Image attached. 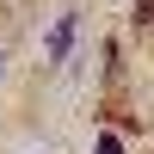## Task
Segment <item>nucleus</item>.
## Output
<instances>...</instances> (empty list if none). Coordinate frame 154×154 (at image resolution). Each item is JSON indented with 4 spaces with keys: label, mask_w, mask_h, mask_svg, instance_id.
<instances>
[{
    "label": "nucleus",
    "mask_w": 154,
    "mask_h": 154,
    "mask_svg": "<svg viewBox=\"0 0 154 154\" xmlns=\"http://www.w3.org/2000/svg\"><path fill=\"white\" fill-rule=\"evenodd\" d=\"M136 25H154V0H136Z\"/></svg>",
    "instance_id": "f257e3e1"
}]
</instances>
